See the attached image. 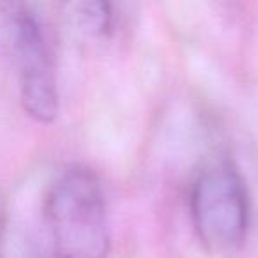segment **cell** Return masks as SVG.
Instances as JSON below:
<instances>
[{"mask_svg": "<svg viewBox=\"0 0 258 258\" xmlns=\"http://www.w3.org/2000/svg\"><path fill=\"white\" fill-rule=\"evenodd\" d=\"M73 15L82 30L92 36H103L111 29L113 15L106 2H80L73 6Z\"/></svg>", "mask_w": 258, "mask_h": 258, "instance_id": "5", "label": "cell"}, {"mask_svg": "<svg viewBox=\"0 0 258 258\" xmlns=\"http://www.w3.org/2000/svg\"><path fill=\"white\" fill-rule=\"evenodd\" d=\"M9 53L18 73L25 111L39 122L55 120L58 90L53 53L39 13L29 4H0Z\"/></svg>", "mask_w": 258, "mask_h": 258, "instance_id": "3", "label": "cell"}, {"mask_svg": "<svg viewBox=\"0 0 258 258\" xmlns=\"http://www.w3.org/2000/svg\"><path fill=\"white\" fill-rule=\"evenodd\" d=\"M0 258H51V253L22 223L0 216Z\"/></svg>", "mask_w": 258, "mask_h": 258, "instance_id": "4", "label": "cell"}, {"mask_svg": "<svg viewBox=\"0 0 258 258\" xmlns=\"http://www.w3.org/2000/svg\"><path fill=\"white\" fill-rule=\"evenodd\" d=\"M44 223L51 258H106V200L92 170L73 165L55 177L44 198Z\"/></svg>", "mask_w": 258, "mask_h": 258, "instance_id": "1", "label": "cell"}, {"mask_svg": "<svg viewBox=\"0 0 258 258\" xmlns=\"http://www.w3.org/2000/svg\"><path fill=\"white\" fill-rule=\"evenodd\" d=\"M189 214L200 240L214 253H235L249 223L247 191L239 170L228 159H212L195 177Z\"/></svg>", "mask_w": 258, "mask_h": 258, "instance_id": "2", "label": "cell"}]
</instances>
